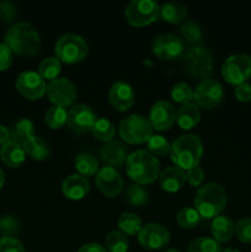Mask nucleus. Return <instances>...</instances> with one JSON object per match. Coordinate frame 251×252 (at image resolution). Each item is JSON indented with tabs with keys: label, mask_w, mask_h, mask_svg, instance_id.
Here are the masks:
<instances>
[{
	"label": "nucleus",
	"mask_w": 251,
	"mask_h": 252,
	"mask_svg": "<svg viewBox=\"0 0 251 252\" xmlns=\"http://www.w3.org/2000/svg\"><path fill=\"white\" fill-rule=\"evenodd\" d=\"M176 110L169 101H157L150 108L149 121L153 128L157 130H166L171 128L176 121Z\"/></svg>",
	"instance_id": "obj_16"
},
{
	"label": "nucleus",
	"mask_w": 251,
	"mask_h": 252,
	"mask_svg": "<svg viewBox=\"0 0 251 252\" xmlns=\"http://www.w3.org/2000/svg\"><path fill=\"white\" fill-rule=\"evenodd\" d=\"M90 189V182L80 174L69 175L62 184V191L64 196L70 199H81Z\"/></svg>",
	"instance_id": "obj_20"
},
{
	"label": "nucleus",
	"mask_w": 251,
	"mask_h": 252,
	"mask_svg": "<svg viewBox=\"0 0 251 252\" xmlns=\"http://www.w3.org/2000/svg\"><path fill=\"white\" fill-rule=\"evenodd\" d=\"M221 98H223V86L216 79H203L193 91V100L196 101V105L206 110H211L218 105Z\"/></svg>",
	"instance_id": "obj_10"
},
{
	"label": "nucleus",
	"mask_w": 251,
	"mask_h": 252,
	"mask_svg": "<svg viewBox=\"0 0 251 252\" xmlns=\"http://www.w3.org/2000/svg\"><path fill=\"white\" fill-rule=\"evenodd\" d=\"M78 252H106V249L103 248V246H101L100 244L90 243L81 246L78 250Z\"/></svg>",
	"instance_id": "obj_47"
},
{
	"label": "nucleus",
	"mask_w": 251,
	"mask_h": 252,
	"mask_svg": "<svg viewBox=\"0 0 251 252\" xmlns=\"http://www.w3.org/2000/svg\"><path fill=\"white\" fill-rule=\"evenodd\" d=\"M184 66L192 76L207 79L213 73V57L206 47L192 46L185 52Z\"/></svg>",
	"instance_id": "obj_7"
},
{
	"label": "nucleus",
	"mask_w": 251,
	"mask_h": 252,
	"mask_svg": "<svg viewBox=\"0 0 251 252\" xmlns=\"http://www.w3.org/2000/svg\"><path fill=\"white\" fill-rule=\"evenodd\" d=\"M91 132H93L94 137L97 138V139L103 140V142H110L115 137L116 128L113 123L108 121L107 118H98L94 125Z\"/></svg>",
	"instance_id": "obj_31"
},
{
	"label": "nucleus",
	"mask_w": 251,
	"mask_h": 252,
	"mask_svg": "<svg viewBox=\"0 0 251 252\" xmlns=\"http://www.w3.org/2000/svg\"><path fill=\"white\" fill-rule=\"evenodd\" d=\"M12 51L5 43H0V71L6 70L12 64Z\"/></svg>",
	"instance_id": "obj_43"
},
{
	"label": "nucleus",
	"mask_w": 251,
	"mask_h": 252,
	"mask_svg": "<svg viewBox=\"0 0 251 252\" xmlns=\"http://www.w3.org/2000/svg\"><path fill=\"white\" fill-rule=\"evenodd\" d=\"M235 233L239 240L251 244V218H243L236 221Z\"/></svg>",
	"instance_id": "obj_40"
},
{
	"label": "nucleus",
	"mask_w": 251,
	"mask_h": 252,
	"mask_svg": "<svg viewBox=\"0 0 251 252\" xmlns=\"http://www.w3.org/2000/svg\"><path fill=\"white\" fill-rule=\"evenodd\" d=\"M127 174L137 184H152L160 172V162L148 150H135L126 161Z\"/></svg>",
	"instance_id": "obj_3"
},
{
	"label": "nucleus",
	"mask_w": 251,
	"mask_h": 252,
	"mask_svg": "<svg viewBox=\"0 0 251 252\" xmlns=\"http://www.w3.org/2000/svg\"><path fill=\"white\" fill-rule=\"evenodd\" d=\"M171 97L179 103H184V105L191 103V101L193 100V89L188 84L179 83L172 88Z\"/></svg>",
	"instance_id": "obj_39"
},
{
	"label": "nucleus",
	"mask_w": 251,
	"mask_h": 252,
	"mask_svg": "<svg viewBox=\"0 0 251 252\" xmlns=\"http://www.w3.org/2000/svg\"><path fill=\"white\" fill-rule=\"evenodd\" d=\"M201 221V216L192 207H185L177 213V223L182 228H194Z\"/></svg>",
	"instance_id": "obj_36"
},
{
	"label": "nucleus",
	"mask_w": 251,
	"mask_h": 252,
	"mask_svg": "<svg viewBox=\"0 0 251 252\" xmlns=\"http://www.w3.org/2000/svg\"><path fill=\"white\" fill-rule=\"evenodd\" d=\"M54 52L59 61L64 63H76L88 54V43L81 36L75 33H65L56 42Z\"/></svg>",
	"instance_id": "obj_6"
},
{
	"label": "nucleus",
	"mask_w": 251,
	"mask_h": 252,
	"mask_svg": "<svg viewBox=\"0 0 251 252\" xmlns=\"http://www.w3.org/2000/svg\"><path fill=\"white\" fill-rule=\"evenodd\" d=\"M96 185L107 197H115L122 191L123 179L120 172L112 166H103L96 174Z\"/></svg>",
	"instance_id": "obj_17"
},
{
	"label": "nucleus",
	"mask_w": 251,
	"mask_h": 252,
	"mask_svg": "<svg viewBox=\"0 0 251 252\" xmlns=\"http://www.w3.org/2000/svg\"><path fill=\"white\" fill-rule=\"evenodd\" d=\"M126 17L134 26H145L159 17L160 7L154 0H132L126 7Z\"/></svg>",
	"instance_id": "obj_9"
},
{
	"label": "nucleus",
	"mask_w": 251,
	"mask_h": 252,
	"mask_svg": "<svg viewBox=\"0 0 251 252\" xmlns=\"http://www.w3.org/2000/svg\"><path fill=\"white\" fill-rule=\"evenodd\" d=\"M0 228H1V219H0Z\"/></svg>",
	"instance_id": "obj_52"
},
{
	"label": "nucleus",
	"mask_w": 251,
	"mask_h": 252,
	"mask_svg": "<svg viewBox=\"0 0 251 252\" xmlns=\"http://www.w3.org/2000/svg\"><path fill=\"white\" fill-rule=\"evenodd\" d=\"M180 32H181L182 37L189 43H198V42L202 41V37H203L199 25L197 22L192 21V20L185 21L182 24Z\"/></svg>",
	"instance_id": "obj_38"
},
{
	"label": "nucleus",
	"mask_w": 251,
	"mask_h": 252,
	"mask_svg": "<svg viewBox=\"0 0 251 252\" xmlns=\"http://www.w3.org/2000/svg\"><path fill=\"white\" fill-rule=\"evenodd\" d=\"M66 118H68V112L59 106H53V107L48 108L44 115L46 123L52 129H58V128L63 127L66 123Z\"/></svg>",
	"instance_id": "obj_34"
},
{
	"label": "nucleus",
	"mask_w": 251,
	"mask_h": 252,
	"mask_svg": "<svg viewBox=\"0 0 251 252\" xmlns=\"http://www.w3.org/2000/svg\"><path fill=\"white\" fill-rule=\"evenodd\" d=\"M27 155L36 160H43L49 155V147L43 138L34 135L21 144Z\"/></svg>",
	"instance_id": "obj_26"
},
{
	"label": "nucleus",
	"mask_w": 251,
	"mask_h": 252,
	"mask_svg": "<svg viewBox=\"0 0 251 252\" xmlns=\"http://www.w3.org/2000/svg\"><path fill=\"white\" fill-rule=\"evenodd\" d=\"M235 96L241 102L251 101V84L243 83L235 88Z\"/></svg>",
	"instance_id": "obj_44"
},
{
	"label": "nucleus",
	"mask_w": 251,
	"mask_h": 252,
	"mask_svg": "<svg viewBox=\"0 0 251 252\" xmlns=\"http://www.w3.org/2000/svg\"><path fill=\"white\" fill-rule=\"evenodd\" d=\"M25 158L26 153L19 143L9 140L0 148V159L9 167H19L24 164Z\"/></svg>",
	"instance_id": "obj_22"
},
{
	"label": "nucleus",
	"mask_w": 251,
	"mask_h": 252,
	"mask_svg": "<svg viewBox=\"0 0 251 252\" xmlns=\"http://www.w3.org/2000/svg\"><path fill=\"white\" fill-rule=\"evenodd\" d=\"M147 144L148 148H149V152L153 155H157V157H164L170 152V148H171L169 140L159 134H153L148 139Z\"/></svg>",
	"instance_id": "obj_37"
},
{
	"label": "nucleus",
	"mask_w": 251,
	"mask_h": 252,
	"mask_svg": "<svg viewBox=\"0 0 251 252\" xmlns=\"http://www.w3.org/2000/svg\"><path fill=\"white\" fill-rule=\"evenodd\" d=\"M108 98L113 107L118 111H126L134 103L135 94L132 86L126 81H116L110 89Z\"/></svg>",
	"instance_id": "obj_18"
},
{
	"label": "nucleus",
	"mask_w": 251,
	"mask_h": 252,
	"mask_svg": "<svg viewBox=\"0 0 251 252\" xmlns=\"http://www.w3.org/2000/svg\"><path fill=\"white\" fill-rule=\"evenodd\" d=\"M47 94L52 102L59 107L70 106L76 98V88L68 78H56L47 85Z\"/></svg>",
	"instance_id": "obj_11"
},
{
	"label": "nucleus",
	"mask_w": 251,
	"mask_h": 252,
	"mask_svg": "<svg viewBox=\"0 0 251 252\" xmlns=\"http://www.w3.org/2000/svg\"><path fill=\"white\" fill-rule=\"evenodd\" d=\"M75 167L83 176H93L98 171V161L94 155L83 153L75 159Z\"/></svg>",
	"instance_id": "obj_29"
},
{
	"label": "nucleus",
	"mask_w": 251,
	"mask_h": 252,
	"mask_svg": "<svg viewBox=\"0 0 251 252\" xmlns=\"http://www.w3.org/2000/svg\"><path fill=\"white\" fill-rule=\"evenodd\" d=\"M0 252H25V248L14 236H4L0 239Z\"/></svg>",
	"instance_id": "obj_41"
},
{
	"label": "nucleus",
	"mask_w": 251,
	"mask_h": 252,
	"mask_svg": "<svg viewBox=\"0 0 251 252\" xmlns=\"http://www.w3.org/2000/svg\"><path fill=\"white\" fill-rule=\"evenodd\" d=\"M4 233L7 234H14L16 233L17 229H19V223H17L16 219L11 216H6L1 220V228Z\"/></svg>",
	"instance_id": "obj_45"
},
{
	"label": "nucleus",
	"mask_w": 251,
	"mask_h": 252,
	"mask_svg": "<svg viewBox=\"0 0 251 252\" xmlns=\"http://www.w3.org/2000/svg\"><path fill=\"white\" fill-rule=\"evenodd\" d=\"M61 61L58 58H54V57H48V58H44L41 62L38 73L43 79L53 80V79L58 78V74L61 73Z\"/></svg>",
	"instance_id": "obj_35"
},
{
	"label": "nucleus",
	"mask_w": 251,
	"mask_h": 252,
	"mask_svg": "<svg viewBox=\"0 0 251 252\" xmlns=\"http://www.w3.org/2000/svg\"><path fill=\"white\" fill-rule=\"evenodd\" d=\"M201 118V112L196 103H187L184 105L176 113V121L182 129H191Z\"/></svg>",
	"instance_id": "obj_24"
},
{
	"label": "nucleus",
	"mask_w": 251,
	"mask_h": 252,
	"mask_svg": "<svg viewBox=\"0 0 251 252\" xmlns=\"http://www.w3.org/2000/svg\"><path fill=\"white\" fill-rule=\"evenodd\" d=\"M187 252H221L218 241L208 236H201L191 241Z\"/></svg>",
	"instance_id": "obj_33"
},
{
	"label": "nucleus",
	"mask_w": 251,
	"mask_h": 252,
	"mask_svg": "<svg viewBox=\"0 0 251 252\" xmlns=\"http://www.w3.org/2000/svg\"><path fill=\"white\" fill-rule=\"evenodd\" d=\"M118 228L121 231L128 235H134V234L139 233L142 229V219L137 216L135 213H130V212H126V213L121 214L117 221Z\"/></svg>",
	"instance_id": "obj_27"
},
{
	"label": "nucleus",
	"mask_w": 251,
	"mask_h": 252,
	"mask_svg": "<svg viewBox=\"0 0 251 252\" xmlns=\"http://www.w3.org/2000/svg\"><path fill=\"white\" fill-rule=\"evenodd\" d=\"M221 74L228 83L240 85L251 76V56L236 53L228 57L221 66Z\"/></svg>",
	"instance_id": "obj_8"
},
{
	"label": "nucleus",
	"mask_w": 251,
	"mask_h": 252,
	"mask_svg": "<svg viewBox=\"0 0 251 252\" xmlns=\"http://www.w3.org/2000/svg\"><path fill=\"white\" fill-rule=\"evenodd\" d=\"M160 16L170 24H181L185 21L188 12L185 5L176 1L165 2L160 6Z\"/></svg>",
	"instance_id": "obj_25"
},
{
	"label": "nucleus",
	"mask_w": 251,
	"mask_h": 252,
	"mask_svg": "<svg viewBox=\"0 0 251 252\" xmlns=\"http://www.w3.org/2000/svg\"><path fill=\"white\" fill-rule=\"evenodd\" d=\"M160 186L164 191L176 192L181 189L186 182V174L179 166H169L160 174Z\"/></svg>",
	"instance_id": "obj_21"
},
{
	"label": "nucleus",
	"mask_w": 251,
	"mask_h": 252,
	"mask_svg": "<svg viewBox=\"0 0 251 252\" xmlns=\"http://www.w3.org/2000/svg\"><path fill=\"white\" fill-rule=\"evenodd\" d=\"M226 204L225 189L216 182H208L197 191L194 207L199 216L204 218H216Z\"/></svg>",
	"instance_id": "obj_4"
},
{
	"label": "nucleus",
	"mask_w": 251,
	"mask_h": 252,
	"mask_svg": "<svg viewBox=\"0 0 251 252\" xmlns=\"http://www.w3.org/2000/svg\"><path fill=\"white\" fill-rule=\"evenodd\" d=\"M148 191L139 184H132L127 187L126 189V201L130 204V206H144L148 202Z\"/></svg>",
	"instance_id": "obj_32"
},
{
	"label": "nucleus",
	"mask_w": 251,
	"mask_h": 252,
	"mask_svg": "<svg viewBox=\"0 0 251 252\" xmlns=\"http://www.w3.org/2000/svg\"><path fill=\"white\" fill-rule=\"evenodd\" d=\"M106 249L110 252H126L128 250L127 234L121 230H112L106 236Z\"/></svg>",
	"instance_id": "obj_30"
},
{
	"label": "nucleus",
	"mask_w": 251,
	"mask_h": 252,
	"mask_svg": "<svg viewBox=\"0 0 251 252\" xmlns=\"http://www.w3.org/2000/svg\"><path fill=\"white\" fill-rule=\"evenodd\" d=\"M186 180L192 185V186H199V185L202 184V181L204 180V171L202 170V167L198 166V165L191 167V169L187 170Z\"/></svg>",
	"instance_id": "obj_42"
},
{
	"label": "nucleus",
	"mask_w": 251,
	"mask_h": 252,
	"mask_svg": "<svg viewBox=\"0 0 251 252\" xmlns=\"http://www.w3.org/2000/svg\"><path fill=\"white\" fill-rule=\"evenodd\" d=\"M16 88L21 95L30 100H36L42 97L47 91V85L44 79L39 73L32 70L22 71L16 79Z\"/></svg>",
	"instance_id": "obj_15"
},
{
	"label": "nucleus",
	"mask_w": 251,
	"mask_h": 252,
	"mask_svg": "<svg viewBox=\"0 0 251 252\" xmlns=\"http://www.w3.org/2000/svg\"><path fill=\"white\" fill-rule=\"evenodd\" d=\"M4 182H5V175H4V171L1 170V167H0V189H1V187L4 186Z\"/></svg>",
	"instance_id": "obj_49"
},
{
	"label": "nucleus",
	"mask_w": 251,
	"mask_h": 252,
	"mask_svg": "<svg viewBox=\"0 0 251 252\" xmlns=\"http://www.w3.org/2000/svg\"><path fill=\"white\" fill-rule=\"evenodd\" d=\"M34 126L29 118H22L15 126V129L11 132V139L12 142L19 143L20 145L29 140L30 138L34 137Z\"/></svg>",
	"instance_id": "obj_28"
},
{
	"label": "nucleus",
	"mask_w": 251,
	"mask_h": 252,
	"mask_svg": "<svg viewBox=\"0 0 251 252\" xmlns=\"http://www.w3.org/2000/svg\"><path fill=\"white\" fill-rule=\"evenodd\" d=\"M153 126L147 117L132 113L123 118L120 123V135L130 144H140L148 142L153 135Z\"/></svg>",
	"instance_id": "obj_5"
},
{
	"label": "nucleus",
	"mask_w": 251,
	"mask_h": 252,
	"mask_svg": "<svg viewBox=\"0 0 251 252\" xmlns=\"http://www.w3.org/2000/svg\"><path fill=\"white\" fill-rule=\"evenodd\" d=\"M15 16V6L9 1L0 2V17L5 21H10Z\"/></svg>",
	"instance_id": "obj_46"
},
{
	"label": "nucleus",
	"mask_w": 251,
	"mask_h": 252,
	"mask_svg": "<svg viewBox=\"0 0 251 252\" xmlns=\"http://www.w3.org/2000/svg\"><path fill=\"white\" fill-rule=\"evenodd\" d=\"M165 252H180V251L176 250V249H169V250H166Z\"/></svg>",
	"instance_id": "obj_51"
},
{
	"label": "nucleus",
	"mask_w": 251,
	"mask_h": 252,
	"mask_svg": "<svg viewBox=\"0 0 251 252\" xmlns=\"http://www.w3.org/2000/svg\"><path fill=\"white\" fill-rule=\"evenodd\" d=\"M10 139H11V132H10V129L5 127V126L0 125V145H4Z\"/></svg>",
	"instance_id": "obj_48"
},
{
	"label": "nucleus",
	"mask_w": 251,
	"mask_h": 252,
	"mask_svg": "<svg viewBox=\"0 0 251 252\" xmlns=\"http://www.w3.org/2000/svg\"><path fill=\"white\" fill-rule=\"evenodd\" d=\"M221 252H241V251L236 250V249H233V248H229V249H225V250Z\"/></svg>",
	"instance_id": "obj_50"
},
{
	"label": "nucleus",
	"mask_w": 251,
	"mask_h": 252,
	"mask_svg": "<svg viewBox=\"0 0 251 252\" xmlns=\"http://www.w3.org/2000/svg\"><path fill=\"white\" fill-rule=\"evenodd\" d=\"M213 239L218 243L228 241L235 231V224L228 216H218L213 219L211 225Z\"/></svg>",
	"instance_id": "obj_23"
},
{
	"label": "nucleus",
	"mask_w": 251,
	"mask_h": 252,
	"mask_svg": "<svg viewBox=\"0 0 251 252\" xmlns=\"http://www.w3.org/2000/svg\"><path fill=\"white\" fill-rule=\"evenodd\" d=\"M100 155L107 166H122L128 159V148L120 140H110L101 148Z\"/></svg>",
	"instance_id": "obj_19"
},
{
	"label": "nucleus",
	"mask_w": 251,
	"mask_h": 252,
	"mask_svg": "<svg viewBox=\"0 0 251 252\" xmlns=\"http://www.w3.org/2000/svg\"><path fill=\"white\" fill-rule=\"evenodd\" d=\"M171 160L182 170L197 166L203 154V143L197 134L180 135L170 148Z\"/></svg>",
	"instance_id": "obj_2"
},
{
	"label": "nucleus",
	"mask_w": 251,
	"mask_h": 252,
	"mask_svg": "<svg viewBox=\"0 0 251 252\" xmlns=\"http://www.w3.org/2000/svg\"><path fill=\"white\" fill-rule=\"evenodd\" d=\"M96 121H97L96 113L90 106L78 103L71 106L70 110L68 111L66 125L73 132L85 133L93 129Z\"/></svg>",
	"instance_id": "obj_13"
},
{
	"label": "nucleus",
	"mask_w": 251,
	"mask_h": 252,
	"mask_svg": "<svg viewBox=\"0 0 251 252\" xmlns=\"http://www.w3.org/2000/svg\"><path fill=\"white\" fill-rule=\"evenodd\" d=\"M5 44L20 56H33L41 46V36L32 25L27 22H17L7 30L5 34Z\"/></svg>",
	"instance_id": "obj_1"
},
{
	"label": "nucleus",
	"mask_w": 251,
	"mask_h": 252,
	"mask_svg": "<svg viewBox=\"0 0 251 252\" xmlns=\"http://www.w3.org/2000/svg\"><path fill=\"white\" fill-rule=\"evenodd\" d=\"M152 51L159 59L171 61L184 53V42L176 34L162 33L153 41Z\"/></svg>",
	"instance_id": "obj_12"
},
{
	"label": "nucleus",
	"mask_w": 251,
	"mask_h": 252,
	"mask_svg": "<svg viewBox=\"0 0 251 252\" xmlns=\"http://www.w3.org/2000/svg\"><path fill=\"white\" fill-rule=\"evenodd\" d=\"M138 240L143 248L149 249V250H157L169 244L170 231L161 224H145L138 233Z\"/></svg>",
	"instance_id": "obj_14"
}]
</instances>
